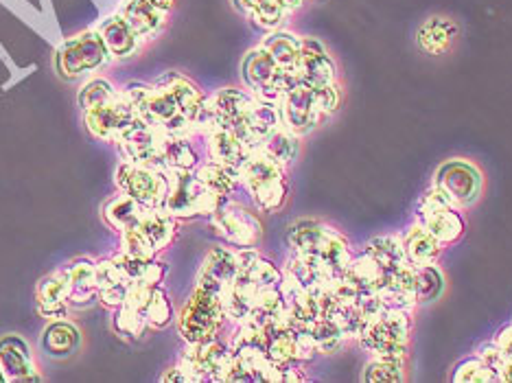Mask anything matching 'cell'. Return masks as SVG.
<instances>
[{"label": "cell", "instance_id": "29", "mask_svg": "<svg viewBox=\"0 0 512 383\" xmlns=\"http://www.w3.org/2000/svg\"><path fill=\"white\" fill-rule=\"evenodd\" d=\"M145 211L147 208L143 204H138L136 200H132L130 195L121 193V195L110 197V200L103 204L101 217H103V222L108 224V228L116 232V235H123L125 230H130L138 222H141Z\"/></svg>", "mask_w": 512, "mask_h": 383}, {"label": "cell", "instance_id": "21", "mask_svg": "<svg viewBox=\"0 0 512 383\" xmlns=\"http://www.w3.org/2000/svg\"><path fill=\"white\" fill-rule=\"evenodd\" d=\"M95 276H97V298L101 305H106L112 311L125 305L127 294H130L134 283L123 274V270L116 265L112 257L97 261Z\"/></svg>", "mask_w": 512, "mask_h": 383}, {"label": "cell", "instance_id": "30", "mask_svg": "<svg viewBox=\"0 0 512 383\" xmlns=\"http://www.w3.org/2000/svg\"><path fill=\"white\" fill-rule=\"evenodd\" d=\"M381 272H383L381 265L372 259L366 250H359L355 252V257L342 278H346V281L355 287V292L359 296H370V294H377L379 283H381Z\"/></svg>", "mask_w": 512, "mask_h": 383}, {"label": "cell", "instance_id": "4", "mask_svg": "<svg viewBox=\"0 0 512 383\" xmlns=\"http://www.w3.org/2000/svg\"><path fill=\"white\" fill-rule=\"evenodd\" d=\"M230 200L228 195L213 193L197 180L195 171H171V187L165 202V211L180 222L195 217H213Z\"/></svg>", "mask_w": 512, "mask_h": 383}, {"label": "cell", "instance_id": "16", "mask_svg": "<svg viewBox=\"0 0 512 383\" xmlns=\"http://www.w3.org/2000/svg\"><path fill=\"white\" fill-rule=\"evenodd\" d=\"M0 373H3L5 383L42 381L31 348L20 335L0 338Z\"/></svg>", "mask_w": 512, "mask_h": 383}, {"label": "cell", "instance_id": "37", "mask_svg": "<svg viewBox=\"0 0 512 383\" xmlns=\"http://www.w3.org/2000/svg\"><path fill=\"white\" fill-rule=\"evenodd\" d=\"M176 318V311H173V305L169 300V294L165 292V287L156 285L151 287L147 305H145V320L149 329H167L169 324Z\"/></svg>", "mask_w": 512, "mask_h": 383}, {"label": "cell", "instance_id": "43", "mask_svg": "<svg viewBox=\"0 0 512 383\" xmlns=\"http://www.w3.org/2000/svg\"><path fill=\"white\" fill-rule=\"evenodd\" d=\"M313 97H316V106L324 114V119H329V116H333L342 108L344 90L340 86V81H335V84H329V86L313 88Z\"/></svg>", "mask_w": 512, "mask_h": 383}, {"label": "cell", "instance_id": "7", "mask_svg": "<svg viewBox=\"0 0 512 383\" xmlns=\"http://www.w3.org/2000/svg\"><path fill=\"white\" fill-rule=\"evenodd\" d=\"M116 187L145 208H162L171 187V171L136 165L125 160L116 169Z\"/></svg>", "mask_w": 512, "mask_h": 383}, {"label": "cell", "instance_id": "39", "mask_svg": "<svg viewBox=\"0 0 512 383\" xmlns=\"http://www.w3.org/2000/svg\"><path fill=\"white\" fill-rule=\"evenodd\" d=\"M311 338L316 342L318 355H335L337 351H342V346L348 342L344 331L340 329V324L331 318H320L313 322Z\"/></svg>", "mask_w": 512, "mask_h": 383}, {"label": "cell", "instance_id": "34", "mask_svg": "<svg viewBox=\"0 0 512 383\" xmlns=\"http://www.w3.org/2000/svg\"><path fill=\"white\" fill-rule=\"evenodd\" d=\"M362 250H366L381 268H392V265L407 261L403 248V232H388V235L372 237L366 241Z\"/></svg>", "mask_w": 512, "mask_h": 383}, {"label": "cell", "instance_id": "5", "mask_svg": "<svg viewBox=\"0 0 512 383\" xmlns=\"http://www.w3.org/2000/svg\"><path fill=\"white\" fill-rule=\"evenodd\" d=\"M112 62V55L97 29L81 31L62 42L55 55V68L62 79L75 81L101 71Z\"/></svg>", "mask_w": 512, "mask_h": 383}, {"label": "cell", "instance_id": "44", "mask_svg": "<svg viewBox=\"0 0 512 383\" xmlns=\"http://www.w3.org/2000/svg\"><path fill=\"white\" fill-rule=\"evenodd\" d=\"M475 355L480 357L482 362H484L488 368L495 370L497 375L502 373V366H504V362H506V353L502 351V348H499V346L495 344V340H491V342H482L480 346H477ZM499 381H502V379H499Z\"/></svg>", "mask_w": 512, "mask_h": 383}, {"label": "cell", "instance_id": "20", "mask_svg": "<svg viewBox=\"0 0 512 383\" xmlns=\"http://www.w3.org/2000/svg\"><path fill=\"white\" fill-rule=\"evenodd\" d=\"M178 226H180V219L169 215L165 208H147L141 217V222L134 226V230L145 239V243L151 250L160 254L162 250H167L173 241H176Z\"/></svg>", "mask_w": 512, "mask_h": 383}, {"label": "cell", "instance_id": "32", "mask_svg": "<svg viewBox=\"0 0 512 383\" xmlns=\"http://www.w3.org/2000/svg\"><path fill=\"white\" fill-rule=\"evenodd\" d=\"M195 176L206 189L219 195H232L241 184V171L219 165L215 160H202L200 167L195 169Z\"/></svg>", "mask_w": 512, "mask_h": 383}, {"label": "cell", "instance_id": "8", "mask_svg": "<svg viewBox=\"0 0 512 383\" xmlns=\"http://www.w3.org/2000/svg\"><path fill=\"white\" fill-rule=\"evenodd\" d=\"M178 366L189 375L191 383L197 381H226L230 366V344L228 340L211 338L206 342L186 344V351L180 355Z\"/></svg>", "mask_w": 512, "mask_h": 383}, {"label": "cell", "instance_id": "27", "mask_svg": "<svg viewBox=\"0 0 512 383\" xmlns=\"http://www.w3.org/2000/svg\"><path fill=\"white\" fill-rule=\"evenodd\" d=\"M263 49L272 55V60L287 73H298L300 55H302V38L287 29H276L265 33L261 42Z\"/></svg>", "mask_w": 512, "mask_h": 383}, {"label": "cell", "instance_id": "31", "mask_svg": "<svg viewBox=\"0 0 512 383\" xmlns=\"http://www.w3.org/2000/svg\"><path fill=\"white\" fill-rule=\"evenodd\" d=\"M162 160L169 171H195L200 167V152L191 143V136H162Z\"/></svg>", "mask_w": 512, "mask_h": 383}, {"label": "cell", "instance_id": "17", "mask_svg": "<svg viewBox=\"0 0 512 383\" xmlns=\"http://www.w3.org/2000/svg\"><path fill=\"white\" fill-rule=\"evenodd\" d=\"M68 289H71V276L68 268L55 270L53 274L44 276L36 289L38 313L44 320H62L68 318Z\"/></svg>", "mask_w": 512, "mask_h": 383}, {"label": "cell", "instance_id": "23", "mask_svg": "<svg viewBox=\"0 0 512 383\" xmlns=\"http://www.w3.org/2000/svg\"><path fill=\"white\" fill-rule=\"evenodd\" d=\"M403 248L405 259L412 263L414 268H429V265H438L442 259V250L445 246L429 232L421 222H416L403 232Z\"/></svg>", "mask_w": 512, "mask_h": 383}, {"label": "cell", "instance_id": "47", "mask_svg": "<svg viewBox=\"0 0 512 383\" xmlns=\"http://www.w3.org/2000/svg\"><path fill=\"white\" fill-rule=\"evenodd\" d=\"M160 381H165V383H171V381H176V383H191V379H189V375L184 373L182 370V366H173V368H169L165 375L160 377Z\"/></svg>", "mask_w": 512, "mask_h": 383}, {"label": "cell", "instance_id": "49", "mask_svg": "<svg viewBox=\"0 0 512 383\" xmlns=\"http://www.w3.org/2000/svg\"><path fill=\"white\" fill-rule=\"evenodd\" d=\"M0 383H5V377H3V373H0Z\"/></svg>", "mask_w": 512, "mask_h": 383}, {"label": "cell", "instance_id": "13", "mask_svg": "<svg viewBox=\"0 0 512 383\" xmlns=\"http://www.w3.org/2000/svg\"><path fill=\"white\" fill-rule=\"evenodd\" d=\"M276 103L278 114H281V127H285V130L300 138L309 136L313 130H318V127L327 121L316 106L313 88L300 84V81L292 90H287Z\"/></svg>", "mask_w": 512, "mask_h": 383}, {"label": "cell", "instance_id": "11", "mask_svg": "<svg viewBox=\"0 0 512 383\" xmlns=\"http://www.w3.org/2000/svg\"><path fill=\"white\" fill-rule=\"evenodd\" d=\"M432 184L445 191L453 200V204L464 211V208H469L480 200L484 178L480 169L471 165L469 160L453 158L436 169Z\"/></svg>", "mask_w": 512, "mask_h": 383}, {"label": "cell", "instance_id": "6", "mask_svg": "<svg viewBox=\"0 0 512 383\" xmlns=\"http://www.w3.org/2000/svg\"><path fill=\"white\" fill-rule=\"evenodd\" d=\"M241 77L254 97L267 101H278L298 84V75L283 71L261 44L243 57Z\"/></svg>", "mask_w": 512, "mask_h": 383}, {"label": "cell", "instance_id": "26", "mask_svg": "<svg viewBox=\"0 0 512 383\" xmlns=\"http://www.w3.org/2000/svg\"><path fill=\"white\" fill-rule=\"evenodd\" d=\"M456 36H458L456 22L442 16H434L429 18L425 25H421V29H418L416 44L423 53L438 57V55H445L451 49V44L456 42Z\"/></svg>", "mask_w": 512, "mask_h": 383}, {"label": "cell", "instance_id": "22", "mask_svg": "<svg viewBox=\"0 0 512 383\" xmlns=\"http://www.w3.org/2000/svg\"><path fill=\"white\" fill-rule=\"evenodd\" d=\"M119 14L145 42L154 40L158 33L165 29L169 18L167 11L156 7L151 0H123Z\"/></svg>", "mask_w": 512, "mask_h": 383}, {"label": "cell", "instance_id": "36", "mask_svg": "<svg viewBox=\"0 0 512 383\" xmlns=\"http://www.w3.org/2000/svg\"><path fill=\"white\" fill-rule=\"evenodd\" d=\"M261 149H265L276 162H281L285 169H289L300 154V136L285 130V127H278V130L263 143Z\"/></svg>", "mask_w": 512, "mask_h": 383}, {"label": "cell", "instance_id": "18", "mask_svg": "<svg viewBox=\"0 0 512 383\" xmlns=\"http://www.w3.org/2000/svg\"><path fill=\"white\" fill-rule=\"evenodd\" d=\"M154 86L169 92L171 99L176 101V106L180 108V112L195 125L197 116H200L204 103L208 99L204 92L200 90V86L195 84V81H191L189 77L182 75V73L167 71L154 81ZM193 130H195V127H193Z\"/></svg>", "mask_w": 512, "mask_h": 383}, {"label": "cell", "instance_id": "14", "mask_svg": "<svg viewBox=\"0 0 512 383\" xmlns=\"http://www.w3.org/2000/svg\"><path fill=\"white\" fill-rule=\"evenodd\" d=\"M416 222H421L445 248L458 243L467 232V219L462 215V208L456 206L425 204L418 200Z\"/></svg>", "mask_w": 512, "mask_h": 383}, {"label": "cell", "instance_id": "48", "mask_svg": "<svg viewBox=\"0 0 512 383\" xmlns=\"http://www.w3.org/2000/svg\"><path fill=\"white\" fill-rule=\"evenodd\" d=\"M499 379H502V383H512V357H506L502 373H499Z\"/></svg>", "mask_w": 512, "mask_h": 383}, {"label": "cell", "instance_id": "1", "mask_svg": "<svg viewBox=\"0 0 512 383\" xmlns=\"http://www.w3.org/2000/svg\"><path fill=\"white\" fill-rule=\"evenodd\" d=\"M221 292H224V285L219 281L206 274H197V285L178 318V329L186 344L217 338L224 329L228 320L224 305H221Z\"/></svg>", "mask_w": 512, "mask_h": 383}, {"label": "cell", "instance_id": "25", "mask_svg": "<svg viewBox=\"0 0 512 383\" xmlns=\"http://www.w3.org/2000/svg\"><path fill=\"white\" fill-rule=\"evenodd\" d=\"M97 261L90 257H79L66 265L71 276V289H68V305L71 309H86L97 298Z\"/></svg>", "mask_w": 512, "mask_h": 383}, {"label": "cell", "instance_id": "9", "mask_svg": "<svg viewBox=\"0 0 512 383\" xmlns=\"http://www.w3.org/2000/svg\"><path fill=\"white\" fill-rule=\"evenodd\" d=\"M84 119H86L88 132L92 136L112 145H121V141L127 134L134 132L138 125L145 123L141 119V114L136 112V108L123 95L110 101L108 106L84 112Z\"/></svg>", "mask_w": 512, "mask_h": 383}, {"label": "cell", "instance_id": "24", "mask_svg": "<svg viewBox=\"0 0 512 383\" xmlns=\"http://www.w3.org/2000/svg\"><path fill=\"white\" fill-rule=\"evenodd\" d=\"M204 141H206L208 160H215L219 165L232 167L237 171H241V167L246 165L252 154L239 136H235L228 130H221V127H215V130L204 134Z\"/></svg>", "mask_w": 512, "mask_h": 383}, {"label": "cell", "instance_id": "45", "mask_svg": "<svg viewBox=\"0 0 512 383\" xmlns=\"http://www.w3.org/2000/svg\"><path fill=\"white\" fill-rule=\"evenodd\" d=\"M232 3H235V7L241 11L243 16L250 18L254 11H259L267 3H272V0H232Z\"/></svg>", "mask_w": 512, "mask_h": 383}, {"label": "cell", "instance_id": "33", "mask_svg": "<svg viewBox=\"0 0 512 383\" xmlns=\"http://www.w3.org/2000/svg\"><path fill=\"white\" fill-rule=\"evenodd\" d=\"M200 274L215 278V281H219L224 287L235 281V276L239 274L237 248L217 246L213 250H208L206 259H204L202 268H200Z\"/></svg>", "mask_w": 512, "mask_h": 383}, {"label": "cell", "instance_id": "28", "mask_svg": "<svg viewBox=\"0 0 512 383\" xmlns=\"http://www.w3.org/2000/svg\"><path fill=\"white\" fill-rule=\"evenodd\" d=\"M81 344V333L77 324L62 320H51L40 335V346L51 357H71Z\"/></svg>", "mask_w": 512, "mask_h": 383}, {"label": "cell", "instance_id": "46", "mask_svg": "<svg viewBox=\"0 0 512 383\" xmlns=\"http://www.w3.org/2000/svg\"><path fill=\"white\" fill-rule=\"evenodd\" d=\"M495 344L502 348L506 357H512V324H508V327H504L495 335Z\"/></svg>", "mask_w": 512, "mask_h": 383}, {"label": "cell", "instance_id": "2", "mask_svg": "<svg viewBox=\"0 0 512 383\" xmlns=\"http://www.w3.org/2000/svg\"><path fill=\"white\" fill-rule=\"evenodd\" d=\"M414 329V313L386 309L366 318L357 344L370 357H388L397 362L410 359V338Z\"/></svg>", "mask_w": 512, "mask_h": 383}, {"label": "cell", "instance_id": "15", "mask_svg": "<svg viewBox=\"0 0 512 383\" xmlns=\"http://www.w3.org/2000/svg\"><path fill=\"white\" fill-rule=\"evenodd\" d=\"M298 81L309 88H320L335 84L337 79V66L333 57L329 55L327 46L318 38H302V55L298 64Z\"/></svg>", "mask_w": 512, "mask_h": 383}, {"label": "cell", "instance_id": "42", "mask_svg": "<svg viewBox=\"0 0 512 383\" xmlns=\"http://www.w3.org/2000/svg\"><path fill=\"white\" fill-rule=\"evenodd\" d=\"M442 289H445V276L438 270V265H429V268H416V296L418 305L432 303L436 300Z\"/></svg>", "mask_w": 512, "mask_h": 383}, {"label": "cell", "instance_id": "40", "mask_svg": "<svg viewBox=\"0 0 512 383\" xmlns=\"http://www.w3.org/2000/svg\"><path fill=\"white\" fill-rule=\"evenodd\" d=\"M451 381L453 383H499V375L495 370L488 368L480 357L471 355L464 357L451 370Z\"/></svg>", "mask_w": 512, "mask_h": 383}, {"label": "cell", "instance_id": "3", "mask_svg": "<svg viewBox=\"0 0 512 383\" xmlns=\"http://www.w3.org/2000/svg\"><path fill=\"white\" fill-rule=\"evenodd\" d=\"M241 184L252 197V204L261 213H278L287 204L289 180L287 169L276 162L265 149L250 154L241 167Z\"/></svg>", "mask_w": 512, "mask_h": 383}, {"label": "cell", "instance_id": "35", "mask_svg": "<svg viewBox=\"0 0 512 383\" xmlns=\"http://www.w3.org/2000/svg\"><path fill=\"white\" fill-rule=\"evenodd\" d=\"M119 95L121 92L116 90V86L108 77H92L79 90V108L84 112L97 110L101 106H108V103Z\"/></svg>", "mask_w": 512, "mask_h": 383}, {"label": "cell", "instance_id": "41", "mask_svg": "<svg viewBox=\"0 0 512 383\" xmlns=\"http://www.w3.org/2000/svg\"><path fill=\"white\" fill-rule=\"evenodd\" d=\"M112 327L116 333L123 335V338H141V335L149 329L145 313L130 305H121L119 309H114Z\"/></svg>", "mask_w": 512, "mask_h": 383}, {"label": "cell", "instance_id": "12", "mask_svg": "<svg viewBox=\"0 0 512 383\" xmlns=\"http://www.w3.org/2000/svg\"><path fill=\"white\" fill-rule=\"evenodd\" d=\"M340 235L342 232L335 226L318 222V219H298V222L287 228V243L294 254L311 263L313 268L322 274L324 281H329V278L324 276L322 257L331 246V241Z\"/></svg>", "mask_w": 512, "mask_h": 383}, {"label": "cell", "instance_id": "19", "mask_svg": "<svg viewBox=\"0 0 512 383\" xmlns=\"http://www.w3.org/2000/svg\"><path fill=\"white\" fill-rule=\"evenodd\" d=\"M97 31L101 33L103 42H106L112 60H130V57L138 55L143 49L145 40L127 25V20L116 11V14L103 18L99 22Z\"/></svg>", "mask_w": 512, "mask_h": 383}, {"label": "cell", "instance_id": "38", "mask_svg": "<svg viewBox=\"0 0 512 383\" xmlns=\"http://www.w3.org/2000/svg\"><path fill=\"white\" fill-rule=\"evenodd\" d=\"M407 362L388 357H370L364 366L362 379L366 383H401L407 379Z\"/></svg>", "mask_w": 512, "mask_h": 383}, {"label": "cell", "instance_id": "10", "mask_svg": "<svg viewBox=\"0 0 512 383\" xmlns=\"http://www.w3.org/2000/svg\"><path fill=\"white\" fill-rule=\"evenodd\" d=\"M208 222L217 237L232 248H256L263 237L261 219L235 200H228L213 217H208Z\"/></svg>", "mask_w": 512, "mask_h": 383}]
</instances>
